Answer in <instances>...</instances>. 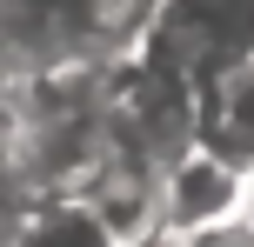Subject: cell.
Wrapping results in <instances>:
<instances>
[{
  "label": "cell",
  "mask_w": 254,
  "mask_h": 247,
  "mask_svg": "<svg viewBox=\"0 0 254 247\" xmlns=\"http://www.w3.org/2000/svg\"><path fill=\"white\" fill-rule=\"evenodd\" d=\"M188 147L228 160L234 174H254V53H228V60L194 74V141Z\"/></svg>",
  "instance_id": "cell-1"
},
{
  "label": "cell",
  "mask_w": 254,
  "mask_h": 247,
  "mask_svg": "<svg viewBox=\"0 0 254 247\" xmlns=\"http://www.w3.org/2000/svg\"><path fill=\"white\" fill-rule=\"evenodd\" d=\"M241 200H248V174H234L228 160L201 154V147H181L154 174V221H167L174 234L228 221V214H241Z\"/></svg>",
  "instance_id": "cell-2"
},
{
  "label": "cell",
  "mask_w": 254,
  "mask_h": 247,
  "mask_svg": "<svg viewBox=\"0 0 254 247\" xmlns=\"http://www.w3.org/2000/svg\"><path fill=\"white\" fill-rule=\"evenodd\" d=\"M13 247H121V234L80 194H40L13 221Z\"/></svg>",
  "instance_id": "cell-3"
},
{
  "label": "cell",
  "mask_w": 254,
  "mask_h": 247,
  "mask_svg": "<svg viewBox=\"0 0 254 247\" xmlns=\"http://www.w3.org/2000/svg\"><path fill=\"white\" fill-rule=\"evenodd\" d=\"M181 247H254V221L228 214V221H214V227H194V234H181Z\"/></svg>",
  "instance_id": "cell-4"
}]
</instances>
